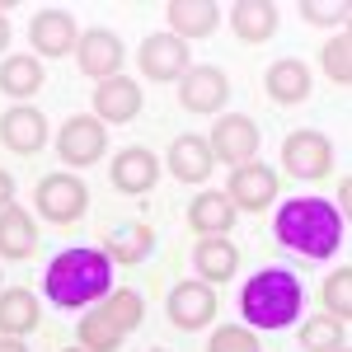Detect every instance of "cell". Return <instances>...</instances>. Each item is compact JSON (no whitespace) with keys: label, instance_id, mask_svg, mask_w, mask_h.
Returning a JSON list of instances; mask_svg holds the SVG:
<instances>
[{"label":"cell","instance_id":"obj_15","mask_svg":"<svg viewBox=\"0 0 352 352\" xmlns=\"http://www.w3.org/2000/svg\"><path fill=\"white\" fill-rule=\"evenodd\" d=\"M0 146L14 151V155H38L47 146V118L38 109H28V104L10 109L0 118Z\"/></svg>","mask_w":352,"mask_h":352},{"label":"cell","instance_id":"obj_31","mask_svg":"<svg viewBox=\"0 0 352 352\" xmlns=\"http://www.w3.org/2000/svg\"><path fill=\"white\" fill-rule=\"evenodd\" d=\"M76 333H80V348L85 352H118V348H122V333H118L99 310H94V315H85Z\"/></svg>","mask_w":352,"mask_h":352},{"label":"cell","instance_id":"obj_12","mask_svg":"<svg viewBox=\"0 0 352 352\" xmlns=\"http://www.w3.org/2000/svg\"><path fill=\"white\" fill-rule=\"evenodd\" d=\"M141 76L146 80H160V85H169V80H184L188 76V43H179L174 33H151L146 43H141Z\"/></svg>","mask_w":352,"mask_h":352},{"label":"cell","instance_id":"obj_18","mask_svg":"<svg viewBox=\"0 0 352 352\" xmlns=\"http://www.w3.org/2000/svg\"><path fill=\"white\" fill-rule=\"evenodd\" d=\"M160 164H169V174H174L179 184H207V174H212L217 160H212V151H207L202 136H179Z\"/></svg>","mask_w":352,"mask_h":352},{"label":"cell","instance_id":"obj_11","mask_svg":"<svg viewBox=\"0 0 352 352\" xmlns=\"http://www.w3.org/2000/svg\"><path fill=\"white\" fill-rule=\"evenodd\" d=\"M282 164L292 179H324L333 164V146L324 132H292L282 141Z\"/></svg>","mask_w":352,"mask_h":352},{"label":"cell","instance_id":"obj_24","mask_svg":"<svg viewBox=\"0 0 352 352\" xmlns=\"http://www.w3.org/2000/svg\"><path fill=\"white\" fill-rule=\"evenodd\" d=\"M235 226V202L226 192H202L188 207V230L192 235H230Z\"/></svg>","mask_w":352,"mask_h":352},{"label":"cell","instance_id":"obj_33","mask_svg":"<svg viewBox=\"0 0 352 352\" xmlns=\"http://www.w3.org/2000/svg\"><path fill=\"white\" fill-rule=\"evenodd\" d=\"M300 14L310 24H343L348 19V5H315V0H300Z\"/></svg>","mask_w":352,"mask_h":352},{"label":"cell","instance_id":"obj_6","mask_svg":"<svg viewBox=\"0 0 352 352\" xmlns=\"http://www.w3.org/2000/svg\"><path fill=\"white\" fill-rule=\"evenodd\" d=\"M104 151H109V132H104V122L89 118V113H76V118L61 127V136H56V155H61V164H76V169L99 164Z\"/></svg>","mask_w":352,"mask_h":352},{"label":"cell","instance_id":"obj_29","mask_svg":"<svg viewBox=\"0 0 352 352\" xmlns=\"http://www.w3.org/2000/svg\"><path fill=\"white\" fill-rule=\"evenodd\" d=\"M320 296H324L329 315H333L338 324H348V320H352V268H348V263L324 277V292H320Z\"/></svg>","mask_w":352,"mask_h":352},{"label":"cell","instance_id":"obj_30","mask_svg":"<svg viewBox=\"0 0 352 352\" xmlns=\"http://www.w3.org/2000/svg\"><path fill=\"white\" fill-rule=\"evenodd\" d=\"M320 61H324V76L338 85V89H348V85H352V38H348V33L329 38L324 52H320Z\"/></svg>","mask_w":352,"mask_h":352},{"label":"cell","instance_id":"obj_9","mask_svg":"<svg viewBox=\"0 0 352 352\" xmlns=\"http://www.w3.org/2000/svg\"><path fill=\"white\" fill-rule=\"evenodd\" d=\"M230 99V80L221 66H188V76L179 80V104L184 113H221Z\"/></svg>","mask_w":352,"mask_h":352},{"label":"cell","instance_id":"obj_8","mask_svg":"<svg viewBox=\"0 0 352 352\" xmlns=\"http://www.w3.org/2000/svg\"><path fill=\"white\" fill-rule=\"evenodd\" d=\"M122 56H127L122 52V38L113 28H89V33H80V43H76V66L99 85L122 71Z\"/></svg>","mask_w":352,"mask_h":352},{"label":"cell","instance_id":"obj_22","mask_svg":"<svg viewBox=\"0 0 352 352\" xmlns=\"http://www.w3.org/2000/svg\"><path fill=\"white\" fill-rule=\"evenodd\" d=\"M277 5L272 0H240V5H230V28H235V38L240 43H268L272 33H277Z\"/></svg>","mask_w":352,"mask_h":352},{"label":"cell","instance_id":"obj_32","mask_svg":"<svg viewBox=\"0 0 352 352\" xmlns=\"http://www.w3.org/2000/svg\"><path fill=\"white\" fill-rule=\"evenodd\" d=\"M207 352H258V338L249 333V329H235L226 324L212 333V343H207Z\"/></svg>","mask_w":352,"mask_h":352},{"label":"cell","instance_id":"obj_3","mask_svg":"<svg viewBox=\"0 0 352 352\" xmlns=\"http://www.w3.org/2000/svg\"><path fill=\"white\" fill-rule=\"evenodd\" d=\"M240 310L254 329H292L305 310V287L292 268H258L240 292Z\"/></svg>","mask_w":352,"mask_h":352},{"label":"cell","instance_id":"obj_13","mask_svg":"<svg viewBox=\"0 0 352 352\" xmlns=\"http://www.w3.org/2000/svg\"><path fill=\"white\" fill-rule=\"evenodd\" d=\"M109 179H113V188H118V192L141 197V192H151L155 184H160V155L146 151V146H127V151L113 155Z\"/></svg>","mask_w":352,"mask_h":352},{"label":"cell","instance_id":"obj_35","mask_svg":"<svg viewBox=\"0 0 352 352\" xmlns=\"http://www.w3.org/2000/svg\"><path fill=\"white\" fill-rule=\"evenodd\" d=\"M5 10H10V5H0V52L10 47V19H5Z\"/></svg>","mask_w":352,"mask_h":352},{"label":"cell","instance_id":"obj_1","mask_svg":"<svg viewBox=\"0 0 352 352\" xmlns=\"http://www.w3.org/2000/svg\"><path fill=\"white\" fill-rule=\"evenodd\" d=\"M43 292L56 310H80L89 300H104L113 292V263L104 249H61L47 272H43Z\"/></svg>","mask_w":352,"mask_h":352},{"label":"cell","instance_id":"obj_23","mask_svg":"<svg viewBox=\"0 0 352 352\" xmlns=\"http://www.w3.org/2000/svg\"><path fill=\"white\" fill-rule=\"evenodd\" d=\"M151 249H155V230L146 226V221H127V226H118L109 235V263H122V268H136V263H146L151 258Z\"/></svg>","mask_w":352,"mask_h":352},{"label":"cell","instance_id":"obj_16","mask_svg":"<svg viewBox=\"0 0 352 352\" xmlns=\"http://www.w3.org/2000/svg\"><path fill=\"white\" fill-rule=\"evenodd\" d=\"M164 19H169V28H174L179 43H192V38L217 33L221 5L217 0H169V5H164Z\"/></svg>","mask_w":352,"mask_h":352},{"label":"cell","instance_id":"obj_7","mask_svg":"<svg viewBox=\"0 0 352 352\" xmlns=\"http://www.w3.org/2000/svg\"><path fill=\"white\" fill-rule=\"evenodd\" d=\"M277 188H282L277 169L249 160V164H240V169H230V188H226V197L235 202V212H263V207L277 202Z\"/></svg>","mask_w":352,"mask_h":352},{"label":"cell","instance_id":"obj_27","mask_svg":"<svg viewBox=\"0 0 352 352\" xmlns=\"http://www.w3.org/2000/svg\"><path fill=\"white\" fill-rule=\"evenodd\" d=\"M300 348L305 352H338L348 348V324H338L333 315H310L300 324Z\"/></svg>","mask_w":352,"mask_h":352},{"label":"cell","instance_id":"obj_4","mask_svg":"<svg viewBox=\"0 0 352 352\" xmlns=\"http://www.w3.org/2000/svg\"><path fill=\"white\" fill-rule=\"evenodd\" d=\"M33 202H38V217H43V221H52V226H71V221L85 217V207H89V188H85V179H76V174H47V179H38Z\"/></svg>","mask_w":352,"mask_h":352},{"label":"cell","instance_id":"obj_28","mask_svg":"<svg viewBox=\"0 0 352 352\" xmlns=\"http://www.w3.org/2000/svg\"><path fill=\"white\" fill-rule=\"evenodd\" d=\"M99 315H104L118 333H132V329L141 324V315H146V305H141V296H136L132 287H122V292H109V300H104Z\"/></svg>","mask_w":352,"mask_h":352},{"label":"cell","instance_id":"obj_5","mask_svg":"<svg viewBox=\"0 0 352 352\" xmlns=\"http://www.w3.org/2000/svg\"><path fill=\"white\" fill-rule=\"evenodd\" d=\"M258 122L254 118H244V113H226L217 127H212V141H207V151H212V160L217 164H249L258 155Z\"/></svg>","mask_w":352,"mask_h":352},{"label":"cell","instance_id":"obj_34","mask_svg":"<svg viewBox=\"0 0 352 352\" xmlns=\"http://www.w3.org/2000/svg\"><path fill=\"white\" fill-rule=\"evenodd\" d=\"M5 207H14V179L0 169V212H5Z\"/></svg>","mask_w":352,"mask_h":352},{"label":"cell","instance_id":"obj_36","mask_svg":"<svg viewBox=\"0 0 352 352\" xmlns=\"http://www.w3.org/2000/svg\"><path fill=\"white\" fill-rule=\"evenodd\" d=\"M0 352H28L24 338H0Z\"/></svg>","mask_w":352,"mask_h":352},{"label":"cell","instance_id":"obj_2","mask_svg":"<svg viewBox=\"0 0 352 352\" xmlns=\"http://www.w3.org/2000/svg\"><path fill=\"white\" fill-rule=\"evenodd\" d=\"M272 230L287 249H296L305 258H333L343 244V212L329 197H296L277 207Z\"/></svg>","mask_w":352,"mask_h":352},{"label":"cell","instance_id":"obj_10","mask_svg":"<svg viewBox=\"0 0 352 352\" xmlns=\"http://www.w3.org/2000/svg\"><path fill=\"white\" fill-rule=\"evenodd\" d=\"M164 315H169V324L192 333V329H207L212 324V315H217V292L207 287V282H179L169 300H164Z\"/></svg>","mask_w":352,"mask_h":352},{"label":"cell","instance_id":"obj_26","mask_svg":"<svg viewBox=\"0 0 352 352\" xmlns=\"http://www.w3.org/2000/svg\"><path fill=\"white\" fill-rule=\"evenodd\" d=\"M38 249V226L24 207H5L0 212V258H28Z\"/></svg>","mask_w":352,"mask_h":352},{"label":"cell","instance_id":"obj_20","mask_svg":"<svg viewBox=\"0 0 352 352\" xmlns=\"http://www.w3.org/2000/svg\"><path fill=\"white\" fill-rule=\"evenodd\" d=\"M263 89H268L272 104H305L310 99V71H305V61L296 56H287V61H272L268 76H263Z\"/></svg>","mask_w":352,"mask_h":352},{"label":"cell","instance_id":"obj_19","mask_svg":"<svg viewBox=\"0 0 352 352\" xmlns=\"http://www.w3.org/2000/svg\"><path fill=\"white\" fill-rule=\"evenodd\" d=\"M192 263H197V282H226V277H235L240 268V249L226 240V235H202L197 249H192Z\"/></svg>","mask_w":352,"mask_h":352},{"label":"cell","instance_id":"obj_14","mask_svg":"<svg viewBox=\"0 0 352 352\" xmlns=\"http://www.w3.org/2000/svg\"><path fill=\"white\" fill-rule=\"evenodd\" d=\"M28 43H33L38 56H66L76 52L80 33H76V19L66 10H38L33 24H28Z\"/></svg>","mask_w":352,"mask_h":352},{"label":"cell","instance_id":"obj_21","mask_svg":"<svg viewBox=\"0 0 352 352\" xmlns=\"http://www.w3.org/2000/svg\"><path fill=\"white\" fill-rule=\"evenodd\" d=\"M38 320H43V310H38V296L28 287L0 292V338H24L38 329Z\"/></svg>","mask_w":352,"mask_h":352},{"label":"cell","instance_id":"obj_17","mask_svg":"<svg viewBox=\"0 0 352 352\" xmlns=\"http://www.w3.org/2000/svg\"><path fill=\"white\" fill-rule=\"evenodd\" d=\"M136 113H141V85L127 80V76H113L94 89V118L99 122H132Z\"/></svg>","mask_w":352,"mask_h":352},{"label":"cell","instance_id":"obj_37","mask_svg":"<svg viewBox=\"0 0 352 352\" xmlns=\"http://www.w3.org/2000/svg\"><path fill=\"white\" fill-rule=\"evenodd\" d=\"M66 352H85V348H66Z\"/></svg>","mask_w":352,"mask_h":352},{"label":"cell","instance_id":"obj_38","mask_svg":"<svg viewBox=\"0 0 352 352\" xmlns=\"http://www.w3.org/2000/svg\"><path fill=\"white\" fill-rule=\"evenodd\" d=\"M338 352H348V348H338Z\"/></svg>","mask_w":352,"mask_h":352},{"label":"cell","instance_id":"obj_39","mask_svg":"<svg viewBox=\"0 0 352 352\" xmlns=\"http://www.w3.org/2000/svg\"><path fill=\"white\" fill-rule=\"evenodd\" d=\"M151 352H160V348H151Z\"/></svg>","mask_w":352,"mask_h":352},{"label":"cell","instance_id":"obj_25","mask_svg":"<svg viewBox=\"0 0 352 352\" xmlns=\"http://www.w3.org/2000/svg\"><path fill=\"white\" fill-rule=\"evenodd\" d=\"M47 85V76H43V61L38 56H5L0 61V94H10V99H28V94H38Z\"/></svg>","mask_w":352,"mask_h":352}]
</instances>
